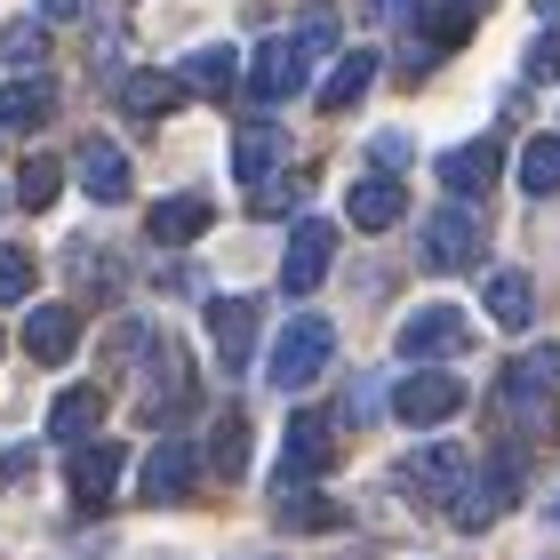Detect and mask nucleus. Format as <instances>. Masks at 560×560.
Instances as JSON below:
<instances>
[{"mask_svg": "<svg viewBox=\"0 0 560 560\" xmlns=\"http://www.w3.org/2000/svg\"><path fill=\"white\" fill-rule=\"evenodd\" d=\"M65 265H72V289H81V296H120V265H113V248L72 241V248H65Z\"/></svg>", "mask_w": 560, "mask_h": 560, "instance_id": "obj_29", "label": "nucleus"}, {"mask_svg": "<svg viewBox=\"0 0 560 560\" xmlns=\"http://www.w3.org/2000/svg\"><path fill=\"white\" fill-rule=\"evenodd\" d=\"M521 192H560V137L521 144Z\"/></svg>", "mask_w": 560, "mask_h": 560, "instance_id": "obj_30", "label": "nucleus"}, {"mask_svg": "<svg viewBox=\"0 0 560 560\" xmlns=\"http://www.w3.org/2000/svg\"><path fill=\"white\" fill-rule=\"evenodd\" d=\"M480 296H489V320L497 328H528V320H537V280H528V272H489V289H480Z\"/></svg>", "mask_w": 560, "mask_h": 560, "instance_id": "obj_24", "label": "nucleus"}, {"mask_svg": "<svg viewBox=\"0 0 560 560\" xmlns=\"http://www.w3.org/2000/svg\"><path fill=\"white\" fill-rule=\"evenodd\" d=\"M513 497H521V456L504 448V456H489V465H480L465 489L448 497V521H456V528H489V521L513 513Z\"/></svg>", "mask_w": 560, "mask_h": 560, "instance_id": "obj_3", "label": "nucleus"}, {"mask_svg": "<svg viewBox=\"0 0 560 560\" xmlns=\"http://www.w3.org/2000/svg\"><path fill=\"white\" fill-rule=\"evenodd\" d=\"M304 200V176H289V185H265L257 192V217H280V209H296Z\"/></svg>", "mask_w": 560, "mask_h": 560, "instance_id": "obj_35", "label": "nucleus"}, {"mask_svg": "<svg viewBox=\"0 0 560 560\" xmlns=\"http://www.w3.org/2000/svg\"><path fill=\"white\" fill-rule=\"evenodd\" d=\"M304 81H313V48L296 33H272L257 48V65H248V96L257 105H289V96H304Z\"/></svg>", "mask_w": 560, "mask_h": 560, "instance_id": "obj_6", "label": "nucleus"}, {"mask_svg": "<svg viewBox=\"0 0 560 560\" xmlns=\"http://www.w3.org/2000/svg\"><path fill=\"white\" fill-rule=\"evenodd\" d=\"M57 185H65V168L48 161V152H33V161L16 168V192H9V200H24V209H48V200H57Z\"/></svg>", "mask_w": 560, "mask_h": 560, "instance_id": "obj_31", "label": "nucleus"}, {"mask_svg": "<svg viewBox=\"0 0 560 560\" xmlns=\"http://www.w3.org/2000/svg\"><path fill=\"white\" fill-rule=\"evenodd\" d=\"M185 96L192 89L176 81V72H129V81H120V113H129V120H168Z\"/></svg>", "mask_w": 560, "mask_h": 560, "instance_id": "obj_20", "label": "nucleus"}, {"mask_svg": "<svg viewBox=\"0 0 560 560\" xmlns=\"http://www.w3.org/2000/svg\"><path fill=\"white\" fill-rule=\"evenodd\" d=\"M465 480H472V456L456 448V441H432V448H417V456H400V489L424 497V504H448Z\"/></svg>", "mask_w": 560, "mask_h": 560, "instance_id": "obj_10", "label": "nucleus"}, {"mask_svg": "<svg viewBox=\"0 0 560 560\" xmlns=\"http://www.w3.org/2000/svg\"><path fill=\"white\" fill-rule=\"evenodd\" d=\"M272 521L296 528V537H320V528H337L345 513H337L328 497H313V489H272Z\"/></svg>", "mask_w": 560, "mask_h": 560, "instance_id": "obj_25", "label": "nucleus"}, {"mask_svg": "<svg viewBox=\"0 0 560 560\" xmlns=\"http://www.w3.org/2000/svg\"><path fill=\"white\" fill-rule=\"evenodd\" d=\"M272 161H280V129H272V120H241V129H233V176L248 192H265Z\"/></svg>", "mask_w": 560, "mask_h": 560, "instance_id": "obj_19", "label": "nucleus"}, {"mask_svg": "<svg viewBox=\"0 0 560 560\" xmlns=\"http://www.w3.org/2000/svg\"><path fill=\"white\" fill-rule=\"evenodd\" d=\"M472 345V320L456 313V304H424V313L400 320V361H456V352Z\"/></svg>", "mask_w": 560, "mask_h": 560, "instance_id": "obj_7", "label": "nucleus"}, {"mask_svg": "<svg viewBox=\"0 0 560 560\" xmlns=\"http://www.w3.org/2000/svg\"><path fill=\"white\" fill-rule=\"evenodd\" d=\"M96 424H105V393L96 385H72L57 409H48V432H57L65 448H81V441H96Z\"/></svg>", "mask_w": 560, "mask_h": 560, "instance_id": "obj_22", "label": "nucleus"}, {"mask_svg": "<svg viewBox=\"0 0 560 560\" xmlns=\"http://www.w3.org/2000/svg\"><path fill=\"white\" fill-rule=\"evenodd\" d=\"M480 248H489V233H480V217L465 209V200L432 209L424 233H417V257H424L432 272H465V265H480Z\"/></svg>", "mask_w": 560, "mask_h": 560, "instance_id": "obj_4", "label": "nucleus"}, {"mask_svg": "<svg viewBox=\"0 0 560 560\" xmlns=\"http://www.w3.org/2000/svg\"><path fill=\"white\" fill-rule=\"evenodd\" d=\"M369 81H376V57H369V48H345L337 72L320 81V113H352L369 96Z\"/></svg>", "mask_w": 560, "mask_h": 560, "instance_id": "obj_23", "label": "nucleus"}, {"mask_svg": "<svg viewBox=\"0 0 560 560\" xmlns=\"http://www.w3.org/2000/svg\"><path fill=\"white\" fill-rule=\"evenodd\" d=\"M497 168H504V152H497L489 137H472V144H456V152H441V185H448L456 200L489 192V185H497Z\"/></svg>", "mask_w": 560, "mask_h": 560, "instance_id": "obj_18", "label": "nucleus"}, {"mask_svg": "<svg viewBox=\"0 0 560 560\" xmlns=\"http://www.w3.org/2000/svg\"><path fill=\"white\" fill-rule=\"evenodd\" d=\"M209 345H217V361L241 376L248 352H257V296H217L209 304Z\"/></svg>", "mask_w": 560, "mask_h": 560, "instance_id": "obj_14", "label": "nucleus"}, {"mask_svg": "<svg viewBox=\"0 0 560 560\" xmlns=\"http://www.w3.org/2000/svg\"><path fill=\"white\" fill-rule=\"evenodd\" d=\"M72 168H81V192L96 200V209H120V200L137 192V176H129V152H120L113 137H81Z\"/></svg>", "mask_w": 560, "mask_h": 560, "instance_id": "obj_11", "label": "nucleus"}, {"mask_svg": "<svg viewBox=\"0 0 560 560\" xmlns=\"http://www.w3.org/2000/svg\"><path fill=\"white\" fill-rule=\"evenodd\" d=\"M472 9H480V0H472Z\"/></svg>", "mask_w": 560, "mask_h": 560, "instance_id": "obj_42", "label": "nucleus"}, {"mask_svg": "<svg viewBox=\"0 0 560 560\" xmlns=\"http://www.w3.org/2000/svg\"><path fill=\"white\" fill-rule=\"evenodd\" d=\"M345 217H352V224H361V233H393V224H400V217H409V192H400V185H393V176H385V168H376V176H361V185H352V192H345Z\"/></svg>", "mask_w": 560, "mask_h": 560, "instance_id": "obj_17", "label": "nucleus"}, {"mask_svg": "<svg viewBox=\"0 0 560 560\" xmlns=\"http://www.w3.org/2000/svg\"><path fill=\"white\" fill-rule=\"evenodd\" d=\"M89 0H40V24H65V16H81Z\"/></svg>", "mask_w": 560, "mask_h": 560, "instance_id": "obj_38", "label": "nucleus"}, {"mask_svg": "<svg viewBox=\"0 0 560 560\" xmlns=\"http://www.w3.org/2000/svg\"><path fill=\"white\" fill-rule=\"evenodd\" d=\"M209 472H217V480H241V472H248V417H241V409L217 417V432H209Z\"/></svg>", "mask_w": 560, "mask_h": 560, "instance_id": "obj_28", "label": "nucleus"}, {"mask_svg": "<svg viewBox=\"0 0 560 560\" xmlns=\"http://www.w3.org/2000/svg\"><path fill=\"white\" fill-rule=\"evenodd\" d=\"M192 480H200V456H192L185 441H161V448L144 456V472H137V497H144V504H185Z\"/></svg>", "mask_w": 560, "mask_h": 560, "instance_id": "obj_13", "label": "nucleus"}, {"mask_svg": "<svg viewBox=\"0 0 560 560\" xmlns=\"http://www.w3.org/2000/svg\"><path fill=\"white\" fill-rule=\"evenodd\" d=\"M552 521H560V513H552Z\"/></svg>", "mask_w": 560, "mask_h": 560, "instance_id": "obj_43", "label": "nucleus"}, {"mask_svg": "<svg viewBox=\"0 0 560 560\" xmlns=\"http://www.w3.org/2000/svg\"><path fill=\"white\" fill-rule=\"evenodd\" d=\"M521 65H528V81H560V33H537Z\"/></svg>", "mask_w": 560, "mask_h": 560, "instance_id": "obj_33", "label": "nucleus"}, {"mask_svg": "<svg viewBox=\"0 0 560 560\" xmlns=\"http://www.w3.org/2000/svg\"><path fill=\"white\" fill-rule=\"evenodd\" d=\"M72 345H81V313H72V304H33V313H24V352H33L40 369L72 361Z\"/></svg>", "mask_w": 560, "mask_h": 560, "instance_id": "obj_15", "label": "nucleus"}, {"mask_svg": "<svg viewBox=\"0 0 560 560\" xmlns=\"http://www.w3.org/2000/svg\"><path fill=\"white\" fill-rule=\"evenodd\" d=\"M296 40L313 48V57H328V48H337V9H313V16L296 24Z\"/></svg>", "mask_w": 560, "mask_h": 560, "instance_id": "obj_34", "label": "nucleus"}, {"mask_svg": "<svg viewBox=\"0 0 560 560\" xmlns=\"http://www.w3.org/2000/svg\"><path fill=\"white\" fill-rule=\"evenodd\" d=\"M176 81H185L192 96H233V89L248 81V72H241V57H233V48L217 40V48H192V57L176 65Z\"/></svg>", "mask_w": 560, "mask_h": 560, "instance_id": "obj_21", "label": "nucleus"}, {"mask_svg": "<svg viewBox=\"0 0 560 560\" xmlns=\"http://www.w3.org/2000/svg\"><path fill=\"white\" fill-rule=\"evenodd\" d=\"M48 113H57V89L48 81H9L0 89V129H40Z\"/></svg>", "mask_w": 560, "mask_h": 560, "instance_id": "obj_27", "label": "nucleus"}, {"mask_svg": "<svg viewBox=\"0 0 560 560\" xmlns=\"http://www.w3.org/2000/svg\"><path fill=\"white\" fill-rule=\"evenodd\" d=\"M328 465H337V424H328L320 409H296L289 441H280V489H313Z\"/></svg>", "mask_w": 560, "mask_h": 560, "instance_id": "obj_5", "label": "nucleus"}, {"mask_svg": "<svg viewBox=\"0 0 560 560\" xmlns=\"http://www.w3.org/2000/svg\"><path fill=\"white\" fill-rule=\"evenodd\" d=\"M537 16H545V24H560V0H537Z\"/></svg>", "mask_w": 560, "mask_h": 560, "instance_id": "obj_40", "label": "nucleus"}, {"mask_svg": "<svg viewBox=\"0 0 560 560\" xmlns=\"http://www.w3.org/2000/svg\"><path fill=\"white\" fill-rule=\"evenodd\" d=\"M409 137H400V129H385V137H376V168H409Z\"/></svg>", "mask_w": 560, "mask_h": 560, "instance_id": "obj_36", "label": "nucleus"}, {"mask_svg": "<svg viewBox=\"0 0 560 560\" xmlns=\"http://www.w3.org/2000/svg\"><path fill=\"white\" fill-rule=\"evenodd\" d=\"M0 209H9V192H0Z\"/></svg>", "mask_w": 560, "mask_h": 560, "instance_id": "obj_41", "label": "nucleus"}, {"mask_svg": "<svg viewBox=\"0 0 560 560\" xmlns=\"http://www.w3.org/2000/svg\"><path fill=\"white\" fill-rule=\"evenodd\" d=\"M552 376H560V352H528V361H513V369H504L497 409H504V424H513V441H552V432H560Z\"/></svg>", "mask_w": 560, "mask_h": 560, "instance_id": "obj_1", "label": "nucleus"}, {"mask_svg": "<svg viewBox=\"0 0 560 560\" xmlns=\"http://www.w3.org/2000/svg\"><path fill=\"white\" fill-rule=\"evenodd\" d=\"M369 16H385V24H400V16H417V0H369Z\"/></svg>", "mask_w": 560, "mask_h": 560, "instance_id": "obj_39", "label": "nucleus"}, {"mask_svg": "<svg viewBox=\"0 0 560 560\" xmlns=\"http://www.w3.org/2000/svg\"><path fill=\"white\" fill-rule=\"evenodd\" d=\"M24 472H33V448H0V489H16Z\"/></svg>", "mask_w": 560, "mask_h": 560, "instance_id": "obj_37", "label": "nucleus"}, {"mask_svg": "<svg viewBox=\"0 0 560 560\" xmlns=\"http://www.w3.org/2000/svg\"><path fill=\"white\" fill-rule=\"evenodd\" d=\"M33 280H40L33 248H0V304H24V296H33Z\"/></svg>", "mask_w": 560, "mask_h": 560, "instance_id": "obj_32", "label": "nucleus"}, {"mask_svg": "<svg viewBox=\"0 0 560 560\" xmlns=\"http://www.w3.org/2000/svg\"><path fill=\"white\" fill-rule=\"evenodd\" d=\"M0 65H16V81H33V72L48 65V24H40V16L0 24Z\"/></svg>", "mask_w": 560, "mask_h": 560, "instance_id": "obj_26", "label": "nucleus"}, {"mask_svg": "<svg viewBox=\"0 0 560 560\" xmlns=\"http://www.w3.org/2000/svg\"><path fill=\"white\" fill-rule=\"evenodd\" d=\"M120 465H129V456H120V448L105 441V432H96V441H81V448H72V497H81L89 513H96V504H113Z\"/></svg>", "mask_w": 560, "mask_h": 560, "instance_id": "obj_16", "label": "nucleus"}, {"mask_svg": "<svg viewBox=\"0 0 560 560\" xmlns=\"http://www.w3.org/2000/svg\"><path fill=\"white\" fill-rule=\"evenodd\" d=\"M328 257H337V224H328V217H296L289 257H280V289H289V296H313L320 280H328Z\"/></svg>", "mask_w": 560, "mask_h": 560, "instance_id": "obj_9", "label": "nucleus"}, {"mask_svg": "<svg viewBox=\"0 0 560 560\" xmlns=\"http://www.w3.org/2000/svg\"><path fill=\"white\" fill-rule=\"evenodd\" d=\"M328 352H337V328H328L320 313H296L289 328H280V345H272V361H265V376L280 393H304L313 376L328 369Z\"/></svg>", "mask_w": 560, "mask_h": 560, "instance_id": "obj_2", "label": "nucleus"}, {"mask_svg": "<svg viewBox=\"0 0 560 560\" xmlns=\"http://www.w3.org/2000/svg\"><path fill=\"white\" fill-rule=\"evenodd\" d=\"M456 409H465V385H456L448 369H417V376H400V385H393V417L417 424V432L448 424Z\"/></svg>", "mask_w": 560, "mask_h": 560, "instance_id": "obj_8", "label": "nucleus"}, {"mask_svg": "<svg viewBox=\"0 0 560 560\" xmlns=\"http://www.w3.org/2000/svg\"><path fill=\"white\" fill-rule=\"evenodd\" d=\"M217 224V200L209 192H168V200H152V217H144V241L152 248H185V241H200Z\"/></svg>", "mask_w": 560, "mask_h": 560, "instance_id": "obj_12", "label": "nucleus"}]
</instances>
